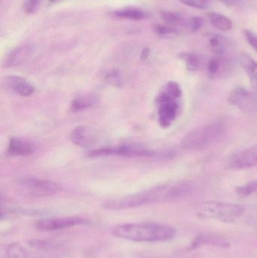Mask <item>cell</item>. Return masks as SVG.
<instances>
[{"mask_svg":"<svg viewBox=\"0 0 257 258\" xmlns=\"http://www.w3.org/2000/svg\"><path fill=\"white\" fill-rule=\"evenodd\" d=\"M227 166L233 170L257 166V144L232 154L228 159Z\"/></svg>","mask_w":257,"mask_h":258,"instance_id":"30bf717a","label":"cell"},{"mask_svg":"<svg viewBox=\"0 0 257 258\" xmlns=\"http://www.w3.org/2000/svg\"><path fill=\"white\" fill-rule=\"evenodd\" d=\"M36 151L34 144L21 138H12L8 146L7 153L14 156H28Z\"/></svg>","mask_w":257,"mask_h":258,"instance_id":"9a60e30c","label":"cell"},{"mask_svg":"<svg viewBox=\"0 0 257 258\" xmlns=\"http://www.w3.org/2000/svg\"><path fill=\"white\" fill-rule=\"evenodd\" d=\"M116 237L140 242H162L172 239L176 234L173 227L157 223H134L114 227Z\"/></svg>","mask_w":257,"mask_h":258,"instance_id":"6da1fadb","label":"cell"},{"mask_svg":"<svg viewBox=\"0 0 257 258\" xmlns=\"http://www.w3.org/2000/svg\"><path fill=\"white\" fill-rule=\"evenodd\" d=\"M107 80L110 84L115 86H122V79L121 77L120 74L118 71H114L107 75Z\"/></svg>","mask_w":257,"mask_h":258,"instance_id":"f546056e","label":"cell"},{"mask_svg":"<svg viewBox=\"0 0 257 258\" xmlns=\"http://www.w3.org/2000/svg\"><path fill=\"white\" fill-rule=\"evenodd\" d=\"M240 63L248 77L253 92L257 95V62L249 56L243 55Z\"/></svg>","mask_w":257,"mask_h":258,"instance_id":"e0dca14e","label":"cell"},{"mask_svg":"<svg viewBox=\"0 0 257 258\" xmlns=\"http://www.w3.org/2000/svg\"><path fill=\"white\" fill-rule=\"evenodd\" d=\"M33 52L34 47L30 44L17 47L7 54L3 62V67L12 68L22 64L33 55Z\"/></svg>","mask_w":257,"mask_h":258,"instance_id":"7c38bea8","label":"cell"},{"mask_svg":"<svg viewBox=\"0 0 257 258\" xmlns=\"http://www.w3.org/2000/svg\"><path fill=\"white\" fill-rule=\"evenodd\" d=\"M235 190H236L237 194L242 196V197H248V196L253 195V194L257 195V180H252V181L238 186Z\"/></svg>","mask_w":257,"mask_h":258,"instance_id":"d4e9b609","label":"cell"},{"mask_svg":"<svg viewBox=\"0 0 257 258\" xmlns=\"http://www.w3.org/2000/svg\"><path fill=\"white\" fill-rule=\"evenodd\" d=\"M154 32L158 36H167L177 34L178 33V30L167 24H157L154 27Z\"/></svg>","mask_w":257,"mask_h":258,"instance_id":"4316f807","label":"cell"},{"mask_svg":"<svg viewBox=\"0 0 257 258\" xmlns=\"http://www.w3.org/2000/svg\"><path fill=\"white\" fill-rule=\"evenodd\" d=\"M203 24V19L201 17L195 16L190 18V21L187 23V25L192 33H196L202 28Z\"/></svg>","mask_w":257,"mask_h":258,"instance_id":"83f0119b","label":"cell"},{"mask_svg":"<svg viewBox=\"0 0 257 258\" xmlns=\"http://www.w3.org/2000/svg\"><path fill=\"white\" fill-rule=\"evenodd\" d=\"M207 15L210 23L214 28L223 32L229 31L232 29V21L225 15L217 12H209Z\"/></svg>","mask_w":257,"mask_h":258,"instance_id":"ac0fdd59","label":"cell"},{"mask_svg":"<svg viewBox=\"0 0 257 258\" xmlns=\"http://www.w3.org/2000/svg\"><path fill=\"white\" fill-rule=\"evenodd\" d=\"M175 153L172 150H151L140 144H125L117 147H101L89 152V157H102V156H121L126 157L155 158L158 159H170Z\"/></svg>","mask_w":257,"mask_h":258,"instance_id":"5b68a950","label":"cell"},{"mask_svg":"<svg viewBox=\"0 0 257 258\" xmlns=\"http://www.w3.org/2000/svg\"><path fill=\"white\" fill-rule=\"evenodd\" d=\"M87 220L78 217L61 218H42L35 222V227L39 231H56L87 224Z\"/></svg>","mask_w":257,"mask_h":258,"instance_id":"9c48e42d","label":"cell"},{"mask_svg":"<svg viewBox=\"0 0 257 258\" xmlns=\"http://www.w3.org/2000/svg\"><path fill=\"white\" fill-rule=\"evenodd\" d=\"M170 184L159 185L133 195L113 199L105 202L102 206L109 210H122L151 203L170 202Z\"/></svg>","mask_w":257,"mask_h":258,"instance_id":"7a4b0ae2","label":"cell"},{"mask_svg":"<svg viewBox=\"0 0 257 258\" xmlns=\"http://www.w3.org/2000/svg\"><path fill=\"white\" fill-rule=\"evenodd\" d=\"M182 101V90L178 83H166L157 95L158 123L162 128H168L179 114Z\"/></svg>","mask_w":257,"mask_h":258,"instance_id":"3957f363","label":"cell"},{"mask_svg":"<svg viewBox=\"0 0 257 258\" xmlns=\"http://www.w3.org/2000/svg\"><path fill=\"white\" fill-rule=\"evenodd\" d=\"M42 0H25L24 3V9L26 13L33 14L37 12L40 6Z\"/></svg>","mask_w":257,"mask_h":258,"instance_id":"f1b7e54d","label":"cell"},{"mask_svg":"<svg viewBox=\"0 0 257 258\" xmlns=\"http://www.w3.org/2000/svg\"><path fill=\"white\" fill-rule=\"evenodd\" d=\"M232 69V65L229 60L222 57H215L209 60L207 70L210 78L218 80L229 75Z\"/></svg>","mask_w":257,"mask_h":258,"instance_id":"5bb4252c","label":"cell"},{"mask_svg":"<svg viewBox=\"0 0 257 258\" xmlns=\"http://www.w3.org/2000/svg\"><path fill=\"white\" fill-rule=\"evenodd\" d=\"M209 46L214 54H223L225 52V43L223 38L219 35H214L209 40Z\"/></svg>","mask_w":257,"mask_h":258,"instance_id":"cb8c5ba5","label":"cell"},{"mask_svg":"<svg viewBox=\"0 0 257 258\" xmlns=\"http://www.w3.org/2000/svg\"><path fill=\"white\" fill-rule=\"evenodd\" d=\"M97 98L92 95H83L75 98L71 104L70 110L72 112L81 111L92 107L96 104Z\"/></svg>","mask_w":257,"mask_h":258,"instance_id":"ffe728a7","label":"cell"},{"mask_svg":"<svg viewBox=\"0 0 257 258\" xmlns=\"http://www.w3.org/2000/svg\"><path fill=\"white\" fill-rule=\"evenodd\" d=\"M226 127L221 122H212L190 131L181 141V146L189 151L203 150L219 142L224 136Z\"/></svg>","mask_w":257,"mask_h":258,"instance_id":"277c9868","label":"cell"},{"mask_svg":"<svg viewBox=\"0 0 257 258\" xmlns=\"http://www.w3.org/2000/svg\"><path fill=\"white\" fill-rule=\"evenodd\" d=\"M244 36L247 43L257 52V36L250 30H246L244 31Z\"/></svg>","mask_w":257,"mask_h":258,"instance_id":"4dcf8cb0","label":"cell"},{"mask_svg":"<svg viewBox=\"0 0 257 258\" xmlns=\"http://www.w3.org/2000/svg\"><path fill=\"white\" fill-rule=\"evenodd\" d=\"M110 16L116 19L141 21L146 18V13L139 8L125 7L110 12Z\"/></svg>","mask_w":257,"mask_h":258,"instance_id":"2e32d148","label":"cell"},{"mask_svg":"<svg viewBox=\"0 0 257 258\" xmlns=\"http://www.w3.org/2000/svg\"><path fill=\"white\" fill-rule=\"evenodd\" d=\"M227 101L246 114H253L257 112V95L245 88L233 89L228 96Z\"/></svg>","mask_w":257,"mask_h":258,"instance_id":"ba28073f","label":"cell"},{"mask_svg":"<svg viewBox=\"0 0 257 258\" xmlns=\"http://www.w3.org/2000/svg\"><path fill=\"white\" fill-rule=\"evenodd\" d=\"M178 57L185 63L186 68L188 71L195 72L200 68V59L193 53L184 51L178 54Z\"/></svg>","mask_w":257,"mask_h":258,"instance_id":"44dd1931","label":"cell"},{"mask_svg":"<svg viewBox=\"0 0 257 258\" xmlns=\"http://www.w3.org/2000/svg\"><path fill=\"white\" fill-rule=\"evenodd\" d=\"M149 55V48H146L143 50L141 54V59L143 60H146Z\"/></svg>","mask_w":257,"mask_h":258,"instance_id":"1f68e13d","label":"cell"},{"mask_svg":"<svg viewBox=\"0 0 257 258\" xmlns=\"http://www.w3.org/2000/svg\"><path fill=\"white\" fill-rule=\"evenodd\" d=\"M17 184L35 197H49L61 190L58 183L35 176H24L17 178Z\"/></svg>","mask_w":257,"mask_h":258,"instance_id":"52a82bcc","label":"cell"},{"mask_svg":"<svg viewBox=\"0 0 257 258\" xmlns=\"http://www.w3.org/2000/svg\"><path fill=\"white\" fill-rule=\"evenodd\" d=\"M50 2H51V3H53V2H56L57 1V0H49Z\"/></svg>","mask_w":257,"mask_h":258,"instance_id":"d6a6232c","label":"cell"},{"mask_svg":"<svg viewBox=\"0 0 257 258\" xmlns=\"http://www.w3.org/2000/svg\"><path fill=\"white\" fill-rule=\"evenodd\" d=\"M28 252L24 247L19 244L14 243L6 245L2 248L1 258H27Z\"/></svg>","mask_w":257,"mask_h":258,"instance_id":"d6986e66","label":"cell"},{"mask_svg":"<svg viewBox=\"0 0 257 258\" xmlns=\"http://www.w3.org/2000/svg\"><path fill=\"white\" fill-rule=\"evenodd\" d=\"M202 244H210V245H217V246H226L227 243L225 241L222 240L221 239L214 237L211 236H198L194 241H193L191 244V249L198 248Z\"/></svg>","mask_w":257,"mask_h":258,"instance_id":"7402d4cb","label":"cell"},{"mask_svg":"<svg viewBox=\"0 0 257 258\" xmlns=\"http://www.w3.org/2000/svg\"><path fill=\"white\" fill-rule=\"evenodd\" d=\"M178 1L189 7L201 9V10L208 9L212 3V0H178Z\"/></svg>","mask_w":257,"mask_h":258,"instance_id":"484cf974","label":"cell"},{"mask_svg":"<svg viewBox=\"0 0 257 258\" xmlns=\"http://www.w3.org/2000/svg\"><path fill=\"white\" fill-rule=\"evenodd\" d=\"M70 139L78 147H90L101 141V134L94 127L79 125L72 129L70 133Z\"/></svg>","mask_w":257,"mask_h":258,"instance_id":"8fae6325","label":"cell"},{"mask_svg":"<svg viewBox=\"0 0 257 258\" xmlns=\"http://www.w3.org/2000/svg\"><path fill=\"white\" fill-rule=\"evenodd\" d=\"M161 18L164 24L176 29L184 24V19L178 14L173 13V12L162 11L161 12Z\"/></svg>","mask_w":257,"mask_h":258,"instance_id":"603a6c76","label":"cell"},{"mask_svg":"<svg viewBox=\"0 0 257 258\" xmlns=\"http://www.w3.org/2000/svg\"><path fill=\"white\" fill-rule=\"evenodd\" d=\"M200 218L215 219L224 223H232L243 215L244 206L233 203L209 201L201 203L197 207Z\"/></svg>","mask_w":257,"mask_h":258,"instance_id":"8992f818","label":"cell"},{"mask_svg":"<svg viewBox=\"0 0 257 258\" xmlns=\"http://www.w3.org/2000/svg\"><path fill=\"white\" fill-rule=\"evenodd\" d=\"M3 86L6 89L12 91L17 95L27 97L33 95L34 86L24 78L17 76H9L3 80Z\"/></svg>","mask_w":257,"mask_h":258,"instance_id":"4fadbf2b","label":"cell"},{"mask_svg":"<svg viewBox=\"0 0 257 258\" xmlns=\"http://www.w3.org/2000/svg\"><path fill=\"white\" fill-rule=\"evenodd\" d=\"M222 1H226V0H222Z\"/></svg>","mask_w":257,"mask_h":258,"instance_id":"836d02e7","label":"cell"}]
</instances>
